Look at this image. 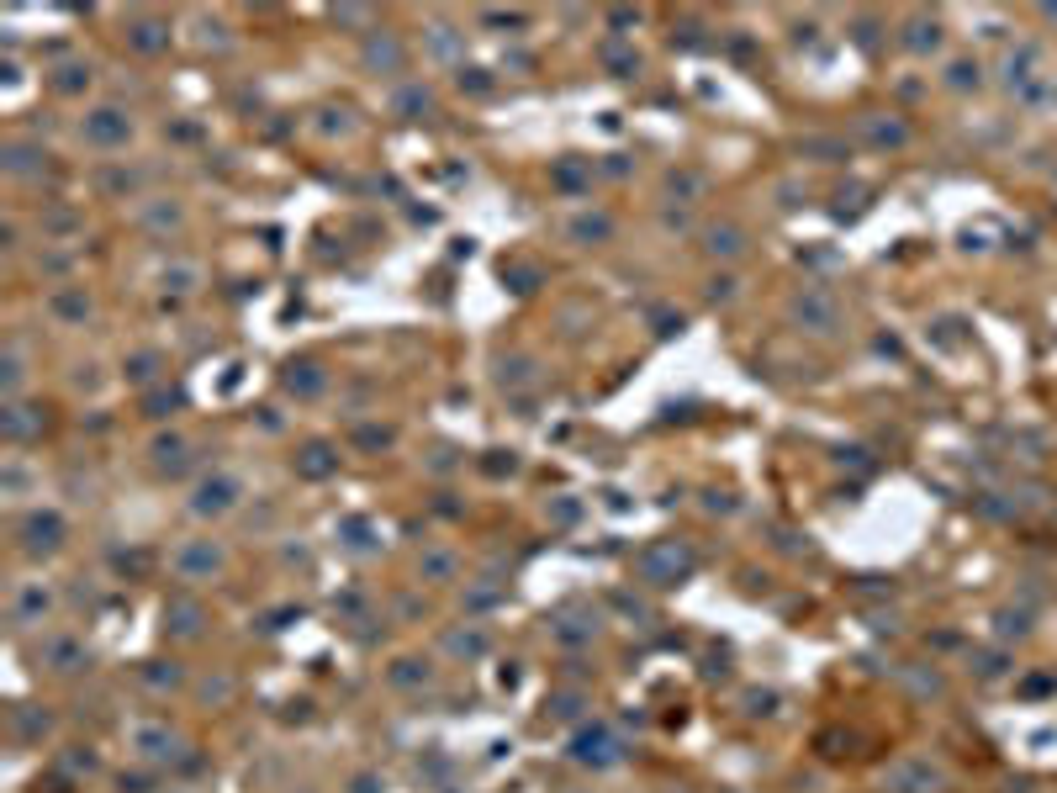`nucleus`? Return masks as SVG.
Wrapping results in <instances>:
<instances>
[{
  "instance_id": "f257e3e1",
  "label": "nucleus",
  "mask_w": 1057,
  "mask_h": 793,
  "mask_svg": "<svg viewBox=\"0 0 1057 793\" xmlns=\"http://www.w3.org/2000/svg\"><path fill=\"white\" fill-rule=\"evenodd\" d=\"M80 138L90 143V149H101V154H117L133 143V112L117 101H101V106H90V112L80 117Z\"/></svg>"
},
{
  "instance_id": "f03ea898",
  "label": "nucleus",
  "mask_w": 1057,
  "mask_h": 793,
  "mask_svg": "<svg viewBox=\"0 0 1057 793\" xmlns=\"http://www.w3.org/2000/svg\"><path fill=\"white\" fill-rule=\"evenodd\" d=\"M16 540H22V556H53L64 540H69V524L59 508H32L22 513V524H16Z\"/></svg>"
},
{
  "instance_id": "7ed1b4c3",
  "label": "nucleus",
  "mask_w": 1057,
  "mask_h": 793,
  "mask_svg": "<svg viewBox=\"0 0 1057 793\" xmlns=\"http://www.w3.org/2000/svg\"><path fill=\"white\" fill-rule=\"evenodd\" d=\"M238 497H244V482L233 471H212L191 487V513L196 519H222V513L238 508Z\"/></svg>"
},
{
  "instance_id": "20e7f679",
  "label": "nucleus",
  "mask_w": 1057,
  "mask_h": 793,
  "mask_svg": "<svg viewBox=\"0 0 1057 793\" xmlns=\"http://www.w3.org/2000/svg\"><path fill=\"white\" fill-rule=\"evenodd\" d=\"M571 762H582V767H619L624 762V741L608 725H582L577 735H571Z\"/></svg>"
},
{
  "instance_id": "39448f33",
  "label": "nucleus",
  "mask_w": 1057,
  "mask_h": 793,
  "mask_svg": "<svg viewBox=\"0 0 1057 793\" xmlns=\"http://www.w3.org/2000/svg\"><path fill=\"white\" fill-rule=\"evenodd\" d=\"M793 323L804 328V334H836L841 328V302L830 297L820 286H804L799 297H793Z\"/></svg>"
},
{
  "instance_id": "423d86ee",
  "label": "nucleus",
  "mask_w": 1057,
  "mask_h": 793,
  "mask_svg": "<svg viewBox=\"0 0 1057 793\" xmlns=\"http://www.w3.org/2000/svg\"><path fill=\"white\" fill-rule=\"evenodd\" d=\"M688 571H693V550L677 545V540H661V545H651V550H640V577L656 582V587L688 577Z\"/></svg>"
},
{
  "instance_id": "0eeeda50",
  "label": "nucleus",
  "mask_w": 1057,
  "mask_h": 793,
  "mask_svg": "<svg viewBox=\"0 0 1057 793\" xmlns=\"http://www.w3.org/2000/svg\"><path fill=\"white\" fill-rule=\"evenodd\" d=\"M127 746H133V756L148 762V767H164V762H175V756L185 751V741L170 725H133L127 730Z\"/></svg>"
},
{
  "instance_id": "6e6552de",
  "label": "nucleus",
  "mask_w": 1057,
  "mask_h": 793,
  "mask_svg": "<svg viewBox=\"0 0 1057 793\" xmlns=\"http://www.w3.org/2000/svg\"><path fill=\"white\" fill-rule=\"evenodd\" d=\"M222 566H228V556H222L217 540H185L175 550V577L180 582H212Z\"/></svg>"
},
{
  "instance_id": "1a4fd4ad",
  "label": "nucleus",
  "mask_w": 1057,
  "mask_h": 793,
  "mask_svg": "<svg viewBox=\"0 0 1057 793\" xmlns=\"http://www.w3.org/2000/svg\"><path fill=\"white\" fill-rule=\"evenodd\" d=\"M360 64L370 69V75H402V69H407V43L397 38V32L370 27L365 43H360Z\"/></svg>"
},
{
  "instance_id": "9d476101",
  "label": "nucleus",
  "mask_w": 1057,
  "mask_h": 793,
  "mask_svg": "<svg viewBox=\"0 0 1057 793\" xmlns=\"http://www.w3.org/2000/svg\"><path fill=\"white\" fill-rule=\"evenodd\" d=\"M53 614V587L48 582H16L11 593V624L16 630H32V624H43Z\"/></svg>"
},
{
  "instance_id": "9b49d317",
  "label": "nucleus",
  "mask_w": 1057,
  "mask_h": 793,
  "mask_svg": "<svg viewBox=\"0 0 1057 793\" xmlns=\"http://www.w3.org/2000/svg\"><path fill=\"white\" fill-rule=\"evenodd\" d=\"M883 783L894 788V793H941V788H947V772L931 767L925 756H910V762H899Z\"/></svg>"
},
{
  "instance_id": "f8f14e48",
  "label": "nucleus",
  "mask_w": 1057,
  "mask_h": 793,
  "mask_svg": "<svg viewBox=\"0 0 1057 793\" xmlns=\"http://www.w3.org/2000/svg\"><path fill=\"white\" fill-rule=\"evenodd\" d=\"M281 386L291 397H302V402H312V397H323L328 392V371L318 360H291L286 371H281Z\"/></svg>"
},
{
  "instance_id": "ddd939ff",
  "label": "nucleus",
  "mask_w": 1057,
  "mask_h": 793,
  "mask_svg": "<svg viewBox=\"0 0 1057 793\" xmlns=\"http://www.w3.org/2000/svg\"><path fill=\"white\" fill-rule=\"evenodd\" d=\"M85 661H90L85 640H74V635H53V640H43V667H48V672L69 677V672H80Z\"/></svg>"
},
{
  "instance_id": "4468645a",
  "label": "nucleus",
  "mask_w": 1057,
  "mask_h": 793,
  "mask_svg": "<svg viewBox=\"0 0 1057 793\" xmlns=\"http://www.w3.org/2000/svg\"><path fill=\"white\" fill-rule=\"evenodd\" d=\"M201 624H207V608H201L196 598H170L164 603V630L170 635H180V640H191V635H201Z\"/></svg>"
},
{
  "instance_id": "2eb2a0df",
  "label": "nucleus",
  "mask_w": 1057,
  "mask_h": 793,
  "mask_svg": "<svg viewBox=\"0 0 1057 793\" xmlns=\"http://www.w3.org/2000/svg\"><path fill=\"white\" fill-rule=\"evenodd\" d=\"M703 254H709V260H740V254H746V228L740 223H709L703 228Z\"/></svg>"
},
{
  "instance_id": "dca6fc26",
  "label": "nucleus",
  "mask_w": 1057,
  "mask_h": 793,
  "mask_svg": "<svg viewBox=\"0 0 1057 793\" xmlns=\"http://www.w3.org/2000/svg\"><path fill=\"white\" fill-rule=\"evenodd\" d=\"M857 133L873 143V149H899V143H910V127H904L899 117H883V112L857 117Z\"/></svg>"
},
{
  "instance_id": "f3484780",
  "label": "nucleus",
  "mask_w": 1057,
  "mask_h": 793,
  "mask_svg": "<svg viewBox=\"0 0 1057 793\" xmlns=\"http://www.w3.org/2000/svg\"><path fill=\"white\" fill-rule=\"evenodd\" d=\"M392 112H397V117H407V122L423 117V112H434V90L423 85V80H402V85H397V96H392Z\"/></svg>"
},
{
  "instance_id": "a211bd4d",
  "label": "nucleus",
  "mask_w": 1057,
  "mask_h": 793,
  "mask_svg": "<svg viewBox=\"0 0 1057 793\" xmlns=\"http://www.w3.org/2000/svg\"><path fill=\"white\" fill-rule=\"evenodd\" d=\"M48 312H53L59 323H85V318H90V297H85V286H59V291L48 297Z\"/></svg>"
},
{
  "instance_id": "6ab92c4d",
  "label": "nucleus",
  "mask_w": 1057,
  "mask_h": 793,
  "mask_svg": "<svg viewBox=\"0 0 1057 793\" xmlns=\"http://www.w3.org/2000/svg\"><path fill=\"white\" fill-rule=\"evenodd\" d=\"M43 164H48L43 149H32V143H6V175H11V180L43 175Z\"/></svg>"
},
{
  "instance_id": "aec40b11",
  "label": "nucleus",
  "mask_w": 1057,
  "mask_h": 793,
  "mask_svg": "<svg viewBox=\"0 0 1057 793\" xmlns=\"http://www.w3.org/2000/svg\"><path fill=\"white\" fill-rule=\"evenodd\" d=\"M296 471H302L307 482H323V476L339 471V450L333 445H307L302 455H296Z\"/></svg>"
},
{
  "instance_id": "412c9836",
  "label": "nucleus",
  "mask_w": 1057,
  "mask_h": 793,
  "mask_svg": "<svg viewBox=\"0 0 1057 793\" xmlns=\"http://www.w3.org/2000/svg\"><path fill=\"white\" fill-rule=\"evenodd\" d=\"M127 43H133L138 53H159V48H170V27H164L159 16H143V22L127 27Z\"/></svg>"
},
{
  "instance_id": "4be33fe9",
  "label": "nucleus",
  "mask_w": 1057,
  "mask_h": 793,
  "mask_svg": "<svg viewBox=\"0 0 1057 793\" xmlns=\"http://www.w3.org/2000/svg\"><path fill=\"white\" fill-rule=\"evenodd\" d=\"M138 682H143V688H154V693H170V688H180V682H185V672H180V661H143Z\"/></svg>"
},
{
  "instance_id": "5701e85b",
  "label": "nucleus",
  "mask_w": 1057,
  "mask_h": 793,
  "mask_svg": "<svg viewBox=\"0 0 1057 793\" xmlns=\"http://www.w3.org/2000/svg\"><path fill=\"white\" fill-rule=\"evenodd\" d=\"M603 238H614V217L608 212H582L571 223V244H603Z\"/></svg>"
},
{
  "instance_id": "b1692460",
  "label": "nucleus",
  "mask_w": 1057,
  "mask_h": 793,
  "mask_svg": "<svg viewBox=\"0 0 1057 793\" xmlns=\"http://www.w3.org/2000/svg\"><path fill=\"white\" fill-rule=\"evenodd\" d=\"M904 48L910 53H936L941 48V22L936 16H915V22L904 27Z\"/></svg>"
},
{
  "instance_id": "393cba45",
  "label": "nucleus",
  "mask_w": 1057,
  "mask_h": 793,
  "mask_svg": "<svg viewBox=\"0 0 1057 793\" xmlns=\"http://www.w3.org/2000/svg\"><path fill=\"white\" fill-rule=\"evenodd\" d=\"M434 672H429V661H418V656H402V661H392V672H386V682L392 688H423Z\"/></svg>"
},
{
  "instance_id": "a878e982",
  "label": "nucleus",
  "mask_w": 1057,
  "mask_h": 793,
  "mask_svg": "<svg viewBox=\"0 0 1057 793\" xmlns=\"http://www.w3.org/2000/svg\"><path fill=\"white\" fill-rule=\"evenodd\" d=\"M0 429H6V439H11V445H22L27 434H37V429H43V418H32V408H22V402H11V408H6V418H0Z\"/></svg>"
},
{
  "instance_id": "bb28decb",
  "label": "nucleus",
  "mask_w": 1057,
  "mask_h": 793,
  "mask_svg": "<svg viewBox=\"0 0 1057 793\" xmlns=\"http://www.w3.org/2000/svg\"><path fill=\"white\" fill-rule=\"evenodd\" d=\"M185 450H191V445H185V434H159L154 439V466L159 471H180L185 466Z\"/></svg>"
},
{
  "instance_id": "cd10ccee",
  "label": "nucleus",
  "mask_w": 1057,
  "mask_h": 793,
  "mask_svg": "<svg viewBox=\"0 0 1057 793\" xmlns=\"http://www.w3.org/2000/svg\"><path fill=\"white\" fill-rule=\"evenodd\" d=\"M85 85H90V64L69 59V64H59V69H53V90H59V96H80Z\"/></svg>"
},
{
  "instance_id": "c85d7f7f",
  "label": "nucleus",
  "mask_w": 1057,
  "mask_h": 793,
  "mask_svg": "<svg viewBox=\"0 0 1057 793\" xmlns=\"http://www.w3.org/2000/svg\"><path fill=\"white\" fill-rule=\"evenodd\" d=\"M703 186H709L703 170H672V175H666V196H677V201H698Z\"/></svg>"
},
{
  "instance_id": "c756f323",
  "label": "nucleus",
  "mask_w": 1057,
  "mask_h": 793,
  "mask_svg": "<svg viewBox=\"0 0 1057 793\" xmlns=\"http://www.w3.org/2000/svg\"><path fill=\"white\" fill-rule=\"evenodd\" d=\"M201 286V265H191V260H175V265H164V291H196Z\"/></svg>"
},
{
  "instance_id": "7c9ffc66",
  "label": "nucleus",
  "mask_w": 1057,
  "mask_h": 793,
  "mask_svg": "<svg viewBox=\"0 0 1057 793\" xmlns=\"http://www.w3.org/2000/svg\"><path fill=\"white\" fill-rule=\"evenodd\" d=\"M418 571H423L429 582H450V577H455V556H450V550H429V556L418 561Z\"/></svg>"
},
{
  "instance_id": "2f4dec72",
  "label": "nucleus",
  "mask_w": 1057,
  "mask_h": 793,
  "mask_svg": "<svg viewBox=\"0 0 1057 793\" xmlns=\"http://www.w3.org/2000/svg\"><path fill=\"white\" fill-rule=\"evenodd\" d=\"M978 80H984L978 59H957V64L947 69V85H952V90H978Z\"/></svg>"
},
{
  "instance_id": "473e14b6",
  "label": "nucleus",
  "mask_w": 1057,
  "mask_h": 793,
  "mask_svg": "<svg viewBox=\"0 0 1057 793\" xmlns=\"http://www.w3.org/2000/svg\"><path fill=\"white\" fill-rule=\"evenodd\" d=\"M154 376H159V355H154V349H143V355L127 360V381H133V386H148Z\"/></svg>"
},
{
  "instance_id": "72a5a7b5",
  "label": "nucleus",
  "mask_w": 1057,
  "mask_h": 793,
  "mask_svg": "<svg viewBox=\"0 0 1057 793\" xmlns=\"http://www.w3.org/2000/svg\"><path fill=\"white\" fill-rule=\"evenodd\" d=\"M143 223H148V228H180V207H175V201H148V207H143Z\"/></svg>"
},
{
  "instance_id": "f704fd0d",
  "label": "nucleus",
  "mask_w": 1057,
  "mask_h": 793,
  "mask_svg": "<svg viewBox=\"0 0 1057 793\" xmlns=\"http://www.w3.org/2000/svg\"><path fill=\"white\" fill-rule=\"evenodd\" d=\"M487 645H492V640L481 635V630H460V635H450V651H455V656H487Z\"/></svg>"
},
{
  "instance_id": "c9c22d12",
  "label": "nucleus",
  "mask_w": 1057,
  "mask_h": 793,
  "mask_svg": "<svg viewBox=\"0 0 1057 793\" xmlns=\"http://www.w3.org/2000/svg\"><path fill=\"white\" fill-rule=\"evenodd\" d=\"M355 445L360 450H386V445H392V429H376V423H370V429L355 434Z\"/></svg>"
},
{
  "instance_id": "e433bc0d",
  "label": "nucleus",
  "mask_w": 1057,
  "mask_h": 793,
  "mask_svg": "<svg viewBox=\"0 0 1057 793\" xmlns=\"http://www.w3.org/2000/svg\"><path fill=\"white\" fill-rule=\"evenodd\" d=\"M603 59H608V69H619V75H635L640 69L635 53H619V48H603Z\"/></svg>"
},
{
  "instance_id": "4c0bfd02",
  "label": "nucleus",
  "mask_w": 1057,
  "mask_h": 793,
  "mask_svg": "<svg viewBox=\"0 0 1057 793\" xmlns=\"http://www.w3.org/2000/svg\"><path fill=\"white\" fill-rule=\"evenodd\" d=\"M349 793H386V783H381V772H355V778H349Z\"/></svg>"
},
{
  "instance_id": "58836bf2",
  "label": "nucleus",
  "mask_w": 1057,
  "mask_h": 793,
  "mask_svg": "<svg viewBox=\"0 0 1057 793\" xmlns=\"http://www.w3.org/2000/svg\"><path fill=\"white\" fill-rule=\"evenodd\" d=\"M460 85H471L476 96L481 90H492V80H487V69H460Z\"/></svg>"
},
{
  "instance_id": "ea45409f",
  "label": "nucleus",
  "mask_w": 1057,
  "mask_h": 793,
  "mask_svg": "<svg viewBox=\"0 0 1057 793\" xmlns=\"http://www.w3.org/2000/svg\"><path fill=\"white\" fill-rule=\"evenodd\" d=\"M709 297H714V302H730V297H735V281H730V275H714V281H709Z\"/></svg>"
},
{
  "instance_id": "a19ab883",
  "label": "nucleus",
  "mask_w": 1057,
  "mask_h": 793,
  "mask_svg": "<svg viewBox=\"0 0 1057 793\" xmlns=\"http://www.w3.org/2000/svg\"><path fill=\"white\" fill-rule=\"evenodd\" d=\"M1005 672V656H978V677H999Z\"/></svg>"
},
{
  "instance_id": "79ce46f5",
  "label": "nucleus",
  "mask_w": 1057,
  "mask_h": 793,
  "mask_svg": "<svg viewBox=\"0 0 1057 793\" xmlns=\"http://www.w3.org/2000/svg\"><path fill=\"white\" fill-rule=\"evenodd\" d=\"M608 27H640V11H608Z\"/></svg>"
},
{
  "instance_id": "37998d69",
  "label": "nucleus",
  "mask_w": 1057,
  "mask_h": 793,
  "mask_svg": "<svg viewBox=\"0 0 1057 793\" xmlns=\"http://www.w3.org/2000/svg\"><path fill=\"white\" fill-rule=\"evenodd\" d=\"M333 22H370V11H360V6H344V11H333Z\"/></svg>"
}]
</instances>
